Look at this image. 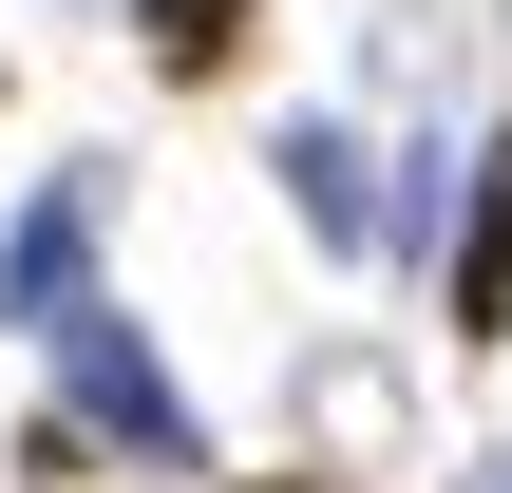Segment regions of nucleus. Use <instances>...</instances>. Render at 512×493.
I'll list each match as a JSON object with an SVG mask.
<instances>
[{
	"label": "nucleus",
	"mask_w": 512,
	"mask_h": 493,
	"mask_svg": "<svg viewBox=\"0 0 512 493\" xmlns=\"http://www.w3.org/2000/svg\"><path fill=\"white\" fill-rule=\"evenodd\" d=\"M456 342H512V152L456 171Z\"/></svg>",
	"instance_id": "obj_4"
},
{
	"label": "nucleus",
	"mask_w": 512,
	"mask_h": 493,
	"mask_svg": "<svg viewBox=\"0 0 512 493\" xmlns=\"http://www.w3.org/2000/svg\"><path fill=\"white\" fill-rule=\"evenodd\" d=\"M247 493H342V475H247Z\"/></svg>",
	"instance_id": "obj_6"
},
{
	"label": "nucleus",
	"mask_w": 512,
	"mask_h": 493,
	"mask_svg": "<svg viewBox=\"0 0 512 493\" xmlns=\"http://www.w3.org/2000/svg\"><path fill=\"white\" fill-rule=\"evenodd\" d=\"M266 171H285V209H304V228H323V247H380V228H399V209H380V171H361V133H342V114H304V133H285V152H266Z\"/></svg>",
	"instance_id": "obj_3"
},
{
	"label": "nucleus",
	"mask_w": 512,
	"mask_h": 493,
	"mask_svg": "<svg viewBox=\"0 0 512 493\" xmlns=\"http://www.w3.org/2000/svg\"><path fill=\"white\" fill-rule=\"evenodd\" d=\"M95 228H114V190H95V171H38V190H19V228H0V323H38V342H57V323L95 304Z\"/></svg>",
	"instance_id": "obj_2"
},
{
	"label": "nucleus",
	"mask_w": 512,
	"mask_h": 493,
	"mask_svg": "<svg viewBox=\"0 0 512 493\" xmlns=\"http://www.w3.org/2000/svg\"><path fill=\"white\" fill-rule=\"evenodd\" d=\"M57 437H76V456H114V475H209V418L171 399V361H152L114 304H76V323H57Z\"/></svg>",
	"instance_id": "obj_1"
},
{
	"label": "nucleus",
	"mask_w": 512,
	"mask_h": 493,
	"mask_svg": "<svg viewBox=\"0 0 512 493\" xmlns=\"http://www.w3.org/2000/svg\"><path fill=\"white\" fill-rule=\"evenodd\" d=\"M456 493H512V456H494V475H456Z\"/></svg>",
	"instance_id": "obj_7"
},
{
	"label": "nucleus",
	"mask_w": 512,
	"mask_h": 493,
	"mask_svg": "<svg viewBox=\"0 0 512 493\" xmlns=\"http://www.w3.org/2000/svg\"><path fill=\"white\" fill-rule=\"evenodd\" d=\"M133 38H152V76H228L247 57V0H133Z\"/></svg>",
	"instance_id": "obj_5"
}]
</instances>
